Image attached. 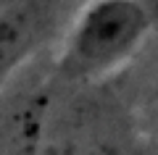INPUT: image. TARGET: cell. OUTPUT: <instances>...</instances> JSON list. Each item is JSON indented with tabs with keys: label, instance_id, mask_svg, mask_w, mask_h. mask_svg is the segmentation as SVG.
Returning a JSON list of instances; mask_svg holds the SVG:
<instances>
[{
	"label": "cell",
	"instance_id": "1",
	"mask_svg": "<svg viewBox=\"0 0 158 155\" xmlns=\"http://www.w3.org/2000/svg\"><path fill=\"white\" fill-rule=\"evenodd\" d=\"M150 29V0H87L63 37L58 71L71 82L106 76L142 47Z\"/></svg>",
	"mask_w": 158,
	"mask_h": 155
},
{
	"label": "cell",
	"instance_id": "2",
	"mask_svg": "<svg viewBox=\"0 0 158 155\" xmlns=\"http://www.w3.org/2000/svg\"><path fill=\"white\" fill-rule=\"evenodd\" d=\"M61 0H0V84L53 34Z\"/></svg>",
	"mask_w": 158,
	"mask_h": 155
}]
</instances>
